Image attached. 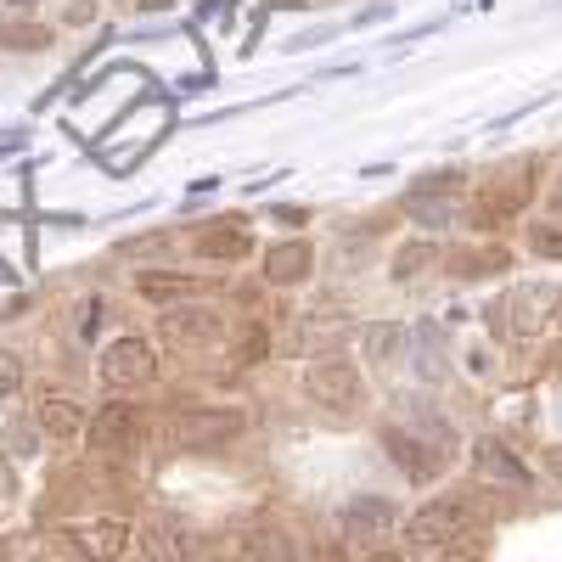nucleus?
Segmentation results:
<instances>
[{
  "instance_id": "nucleus-1",
  "label": "nucleus",
  "mask_w": 562,
  "mask_h": 562,
  "mask_svg": "<svg viewBox=\"0 0 562 562\" xmlns=\"http://www.w3.org/2000/svg\"><path fill=\"white\" fill-rule=\"evenodd\" d=\"M467 529H473V506L461 495H439V501L422 506L416 518H405V551H416V557L456 551L467 540Z\"/></svg>"
},
{
  "instance_id": "nucleus-2",
  "label": "nucleus",
  "mask_w": 562,
  "mask_h": 562,
  "mask_svg": "<svg viewBox=\"0 0 562 562\" xmlns=\"http://www.w3.org/2000/svg\"><path fill=\"white\" fill-rule=\"evenodd\" d=\"M158 338L169 349H214L225 338V315L214 304H175L158 321Z\"/></svg>"
},
{
  "instance_id": "nucleus-3",
  "label": "nucleus",
  "mask_w": 562,
  "mask_h": 562,
  "mask_svg": "<svg viewBox=\"0 0 562 562\" xmlns=\"http://www.w3.org/2000/svg\"><path fill=\"white\" fill-rule=\"evenodd\" d=\"M243 411L237 405H203V411H186L180 416V428H175V439L186 445V450H225L231 439L243 434Z\"/></svg>"
},
{
  "instance_id": "nucleus-4",
  "label": "nucleus",
  "mask_w": 562,
  "mask_h": 562,
  "mask_svg": "<svg viewBox=\"0 0 562 562\" xmlns=\"http://www.w3.org/2000/svg\"><path fill=\"white\" fill-rule=\"evenodd\" d=\"M304 383H310V400H315V405H326L333 416H349V411L360 405V371H355L349 360H338V355L315 360Z\"/></svg>"
},
{
  "instance_id": "nucleus-5",
  "label": "nucleus",
  "mask_w": 562,
  "mask_h": 562,
  "mask_svg": "<svg viewBox=\"0 0 562 562\" xmlns=\"http://www.w3.org/2000/svg\"><path fill=\"white\" fill-rule=\"evenodd\" d=\"M85 434H90V450H97V456H130L140 445V411L130 400H119V405L90 416Z\"/></svg>"
},
{
  "instance_id": "nucleus-6",
  "label": "nucleus",
  "mask_w": 562,
  "mask_h": 562,
  "mask_svg": "<svg viewBox=\"0 0 562 562\" xmlns=\"http://www.w3.org/2000/svg\"><path fill=\"white\" fill-rule=\"evenodd\" d=\"M338 524H344V535L355 546H378V540H389L400 529V506L389 495H360V501H349L338 512Z\"/></svg>"
},
{
  "instance_id": "nucleus-7",
  "label": "nucleus",
  "mask_w": 562,
  "mask_h": 562,
  "mask_svg": "<svg viewBox=\"0 0 562 562\" xmlns=\"http://www.w3.org/2000/svg\"><path fill=\"white\" fill-rule=\"evenodd\" d=\"M158 378V355L147 349V338H119L102 349V383L113 389H140Z\"/></svg>"
},
{
  "instance_id": "nucleus-8",
  "label": "nucleus",
  "mask_w": 562,
  "mask_h": 562,
  "mask_svg": "<svg viewBox=\"0 0 562 562\" xmlns=\"http://www.w3.org/2000/svg\"><path fill=\"white\" fill-rule=\"evenodd\" d=\"M473 467L490 479V484H506V490H529V467L512 456L501 439H479V450H473Z\"/></svg>"
},
{
  "instance_id": "nucleus-9",
  "label": "nucleus",
  "mask_w": 562,
  "mask_h": 562,
  "mask_svg": "<svg viewBox=\"0 0 562 562\" xmlns=\"http://www.w3.org/2000/svg\"><path fill=\"white\" fill-rule=\"evenodd\" d=\"M198 254H209V259H248L254 254V231L243 220H214V225L198 231Z\"/></svg>"
},
{
  "instance_id": "nucleus-10",
  "label": "nucleus",
  "mask_w": 562,
  "mask_h": 562,
  "mask_svg": "<svg viewBox=\"0 0 562 562\" xmlns=\"http://www.w3.org/2000/svg\"><path fill=\"white\" fill-rule=\"evenodd\" d=\"M529 175H535V169L524 164L512 180H495L490 192H484V209H479L473 220H479V225H501V220H512V214L524 209V198H529Z\"/></svg>"
},
{
  "instance_id": "nucleus-11",
  "label": "nucleus",
  "mask_w": 562,
  "mask_h": 562,
  "mask_svg": "<svg viewBox=\"0 0 562 562\" xmlns=\"http://www.w3.org/2000/svg\"><path fill=\"white\" fill-rule=\"evenodd\" d=\"M411 360H416L422 383H445L450 378V349H445L439 326H416V333H411Z\"/></svg>"
},
{
  "instance_id": "nucleus-12",
  "label": "nucleus",
  "mask_w": 562,
  "mask_h": 562,
  "mask_svg": "<svg viewBox=\"0 0 562 562\" xmlns=\"http://www.w3.org/2000/svg\"><path fill=\"white\" fill-rule=\"evenodd\" d=\"M310 270H315V248H310V243H281V248H270V259H265V276L276 281V288H299Z\"/></svg>"
},
{
  "instance_id": "nucleus-13",
  "label": "nucleus",
  "mask_w": 562,
  "mask_h": 562,
  "mask_svg": "<svg viewBox=\"0 0 562 562\" xmlns=\"http://www.w3.org/2000/svg\"><path fill=\"white\" fill-rule=\"evenodd\" d=\"M383 445H389V456L405 467V479H434V473H439V450H428L422 439H411L405 428H389Z\"/></svg>"
},
{
  "instance_id": "nucleus-14",
  "label": "nucleus",
  "mask_w": 562,
  "mask_h": 562,
  "mask_svg": "<svg viewBox=\"0 0 562 562\" xmlns=\"http://www.w3.org/2000/svg\"><path fill=\"white\" fill-rule=\"evenodd\" d=\"M135 293H140V299H153V304H175V299L203 293V281L180 276V270H140V276H135Z\"/></svg>"
},
{
  "instance_id": "nucleus-15",
  "label": "nucleus",
  "mask_w": 562,
  "mask_h": 562,
  "mask_svg": "<svg viewBox=\"0 0 562 562\" xmlns=\"http://www.w3.org/2000/svg\"><path fill=\"white\" fill-rule=\"evenodd\" d=\"M34 422H40L45 439H74V434H85V411H79L74 400H63V394H45L40 411H34Z\"/></svg>"
},
{
  "instance_id": "nucleus-16",
  "label": "nucleus",
  "mask_w": 562,
  "mask_h": 562,
  "mask_svg": "<svg viewBox=\"0 0 562 562\" xmlns=\"http://www.w3.org/2000/svg\"><path fill=\"white\" fill-rule=\"evenodd\" d=\"M405 209H411V220L445 231L461 220V192H405Z\"/></svg>"
},
{
  "instance_id": "nucleus-17",
  "label": "nucleus",
  "mask_w": 562,
  "mask_h": 562,
  "mask_svg": "<svg viewBox=\"0 0 562 562\" xmlns=\"http://www.w3.org/2000/svg\"><path fill=\"white\" fill-rule=\"evenodd\" d=\"M68 540L85 557H119V551H130V529L124 524H79V529H68Z\"/></svg>"
},
{
  "instance_id": "nucleus-18",
  "label": "nucleus",
  "mask_w": 562,
  "mask_h": 562,
  "mask_svg": "<svg viewBox=\"0 0 562 562\" xmlns=\"http://www.w3.org/2000/svg\"><path fill=\"white\" fill-rule=\"evenodd\" d=\"M557 310H562V299H551L546 288H529V293L518 299V326L535 338V333H540V321H546V315H557Z\"/></svg>"
},
{
  "instance_id": "nucleus-19",
  "label": "nucleus",
  "mask_w": 562,
  "mask_h": 562,
  "mask_svg": "<svg viewBox=\"0 0 562 562\" xmlns=\"http://www.w3.org/2000/svg\"><path fill=\"white\" fill-rule=\"evenodd\" d=\"M360 349H366V360H389V355L400 349V326H389V321H378V326H366V338H360Z\"/></svg>"
},
{
  "instance_id": "nucleus-20",
  "label": "nucleus",
  "mask_w": 562,
  "mask_h": 562,
  "mask_svg": "<svg viewBox=\"0 0 562 562\" xmlns=\"http://www.w3.org/2000/svg\"><path fill=\"white\" fill-rule=\"evenodd\" d=\"M140 546H147L153 557H180L186 551V535H175L169 524H153L147 535H140Z\"/></svg>"
},
{
  "instance_id": "nucleus-21",
  "label": "nucleus",
  "mask_w": 562,
  "mask_h": 562,
  "mask_svg": "<svg viewBox=\"0 0 562 562\" xmlns=\"http://www.w3.org/2000/svg\"><path fill=\"white\" fill-rule=\"evenodd\" d=\"M411 192H461V169H439V175H416Z\"/></svg>"
},
{
  "instance_id": "nucleus-22",
  "label": "nucleus",
  "mask_w": 562,
  "mask_h": 562,
  "mask_svg": "<svg viewBox=\"0 0 562 562\" xmlns=\"http://www.w3.org/2000/svg\"><path fill=\"white\" fill-rule=\"evenodd\" d=\"M529 248H535V254H546V259H562V231L535 225V231H529Z\"/></svg>"
},
{
  "instance_id": "nucleus-23",
  "label": "nucleus",
  "mask_w": 562,
  "mask_h": 562,
  "mask_svg": "<svg viewBox=\"0 0 562 562\" xmlns=\"http://www.w3.org/2000/svg\"><path fill=\"white\" fill-rule=\"evenodd\" d=\"M23 383V371H18V360L12 355H0V394H12Z\"/></svg>"
},
{
  "instance_id": "nucleus-24",
  "label": "nucleus",
  "mask_w": 562,
  "mask_h": 562,
  "mask_svg": "<svg viewBox=\"0 0 562 562\" xmlns=\"http://www.w3.org/2000/svg\"><path fill=\"white\" fill-rule=\"evenodd\" d=\"M546 467H551V479H562V445H551V450H546Z\"/></svg>"
},
{
  "instance_id": "nucleus-25",
  "label": "nucleus",
  "mask_w": 562,
  "mask_h": 562,
  "mask_svg": "<svg viewBox=\"0 0 562 562\" xmlns=\"http://www.w3.org/2000/svg\"><path fill=\"white\" fill-rule=\"evenodd\" d=\"M551 209H562V175L551 180Z\"/></svg>"
},
{
  "instance_id": "nucleus-26",
  "label": "nucleus",
  "mask_w": 562,
  "mask_h": 562,
  "mask_svg": "<svg viewBox=\"0 0 562 562\" xmlns=\"http://www.w3.org/2000/svg\"><path fill=\"white\" fill-rule=\"evenodd\" d=\"M7 7H18V12H29V7H34V0H7Z\"/></svg>"
}]
</instances>
